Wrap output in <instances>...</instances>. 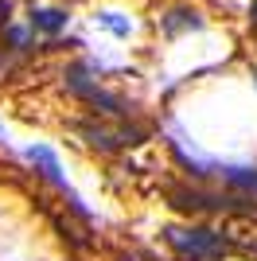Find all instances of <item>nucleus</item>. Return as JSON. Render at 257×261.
I'll list each match as a JSON object with an SVG mask.
<instances>
[{
	"instance_id": "obj_4",
	"label": "nucleus",
	"mask_w": 257,
	"mask_h": 261,
	"mask_svg": "<svg viewBox=\"0 0 257 261\" xmlns=\"http://www.w3.org/2000/svg\"><path fill=\"white\" fill-rule=\"evenodd\" d=\"M28 156H32V160H39L43 168H47V175H51V179H55V184H59V187H66V184H63V175H59V164H55V156L47 152V148H32V152H28Z\"/></svg>"
},
{
	"instance_id": "obj_5",
	"label": "nucleus",
	"mask_w": 257,
	"mask_h": 261,
	"mask_svg": "<svg viewBox=\"0 0 257 261\" xmlns=\"http://www.w3.org/2000/svg\"><path fill=\"white\" fill-rule=\"evenodd\" d=\"M249 20H253V32H257V0H253V12H249Z\"/></svg>"
},
{
	"instance_id": "obj_3",
	"label": "nucleus",
	"mask_w": 257,
	"mask_h": 261,
	"mask_svg": "<svg viewBox=\"0 0 257 261\" xmlns=\"http://www.w3.org/2000/svg\"><path fill=\"white\" fill-rule=\"evenodd\" d=\"M32 28H39V32H59V28H66V12L39 8V12H32Z\"/></svg>"
},
{
	"instance_id": "obj_6",
	"label": "nucleus",
	"mask_w": 257,
	"mask_h": 261,
	"mask_svg": "<svg viewBox=\"0 0 257 261\" xmlns=\"http://www.w3.org/2000/svg\"><path fill=\"white\" fill-rule=\"evenodd\" d=\"M214 261H222V257H214Z\"/></svg>"
},
{
	"instance_id": "obj_2",
	"label": "nucleus",
	"mask_w": 257,
	"mask_h": 261,
	"mask_svg": "<svg viewBox=\"0 0 257 261\" xmlns=\"http://www.w3.org/2000/svg\"><path fill=\"white\" fill-rule=\"evenodd\" d=\"M218 242L238 250L242 257H257V215L253 211H238V215H226L222 226H218Z\"/></svg>"
},
{
	"instance_id": "obj_1",
	"label": "nucleus",
	"mask_w": 257,
	"mask_h": 261,
	"mask_svg": "<svg viewBox=\"0 0 257 261\" xmlns=\"http://www.w3.org/2000/svg\"><path fill=\"white\" fill-rule=\"evenodd\" d=\"M168 242L179 257H191V261H214L222 253L218 234H214V230H203V226H171Z\"/></svg>"
}]
</instances>
